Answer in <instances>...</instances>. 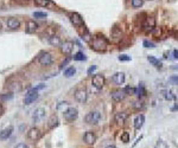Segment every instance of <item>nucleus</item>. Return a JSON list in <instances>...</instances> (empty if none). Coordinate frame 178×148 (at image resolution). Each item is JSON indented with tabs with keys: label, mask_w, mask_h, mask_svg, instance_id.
Masks as SVG:
<instances>
[{
	"label": "nucleus",
	"mask_w": 178,
	"mask_h": 148,
	"mask_svg": "<svg viewBox=\"0 0 178 148\" xmlns=\"http://www.w3.org/2000/svg\"><path fill=\"white\" fill-rule=\"evenodd\" d=\"M38 30V24L35 21V20H27L26 21V25H25V31L26 33H35L36 31Z\"/></svg>",
	"instance_id": "obj_13"
},
{
	"label": "nucleus",
	"mask_w": 178,
	"mask_h": 148,
	"mask_svg": "<svg viewBox=\"0 0 178 148\" xmlns=\"http://www.w3.org/2000/svg\"><path fill=\"white\" fill-rule=\"evenodd\" d=\"M123 90H125L126 95H132V94H136V91H137V89H134L132 87H126Z\"/></svg>",
	"instance_id": "obj_37"
},
{
	"label": "nucleus",
	"mask_w": 178,
	"mask_h": 148,
	"mask_svg": "<svg viewBox=\"0 0 178 148\" xmlns=\"http://www.w3.org/2000/svg\"><path fill=\"white\" fill-rule=\"evenodd\" d=\"M74 97H75V100L77 102H80V103H86V101L88 98V91H87V89H84V88L77 89L75 91V94H74Z\"/></svg>",
	"instance_id": "obj_6"
},
{
	"label": "nucleus",
	"mask_w": 178,
	"mask_h": 148,
	"mask_svg": "<svg viewBox=\"0 0 178 148\" xmlns=\"http://www.w3.org/2000/svg\"><path fill=\"white\" fill-rule=\"evenodd\" d=\"M92 84L96 88V89H101L103 85H105V77L102 75H94L93 78H92Z\"/></svg>",
	"instance_id": "obj_11"
},
{
	"label": "nucleus",
	"mask_w": 178,
	"mask_h": 148,
	"mask_svg": "<svg viewBox=\"0 0 178 148\" xmlns=\"http://www.w3.org/2000/svg\"><path fill=\"white\" fill-rule=\"evenodd\" d=\"M13 133V126H8L0 131V140H7Z\"/></svg>",
	"instance_id": "obj_16"
},
{
	"label": "nucleus",
	"mask_w": 178,
	"mask_h": 148,
	"mask_svg": "<svg viewBox=\"0 0 178 148\" xmlns=\"http://www.w3.org/2000/svg\"><path fill=\"white\" fill-rule=\"evenodd\" d=\"M2 114H4V107L0 104V116H2Z\"/></svg>",
	"instance_id": "obj_43"
},
{
	"label": "nucleus",
	"mask_w": 178,
	"mask_h": 148,
	"mask_svg": "<svg viewBox=\"0 0 178 148\" xmlns=\"http://www.w3.org/2000/svg\"><path fill=\"white\" fill-rule=\"evenodd\" d=\"M106 148H117L115 146H113V145H111V146H107Z\"/></svg>",
	"instance_id": "obj_47"
},
{
	"label": "nucleus",
	"mask_w": 178,
	"mask_h": 148,
	"mask_svg": "<svg viewBox=\"0 0 178 148\" xmlns=\"http://www.w3.org/2000/svg\"><path fill=\"white\" fill-rule=\"evenodd\" d=\"M171 110H172V111L178 110V104H177V106H175V107H172V108H171Z\"/></svg>",
	"instance_id": "obj_45"
},
{
	"label": "nucleus",
	"mask_w": 178,
	"mask_h": 148,
	"mask_svg": "<svg viewBox=\"0 0 178 148\" xmlns=\"http://www.w3.org/2000/svg\"><path fill=\"white\" fill-rule=\"evenodd\" d=\"M173 58L178 60V50H173Z\"/></svg>",
	"instance_id": "obj_42"
},
{
	"label": "nucleus",
	"mask_w": 178,
	"mask_h": 148,
	"mask_svg": "<svg viewBox=\"0 0 178 148\" xmlns=\"http://www.w3.org/2000/svg\"><path fill=\"white\" fill-rule=\"evenodd\" d=\"M119 60H121V62H128V60H131V57L127 55H121L119 56Z\"/></svg>",
	"instance_id": "obj_38"
},
{
	"label": "nucleus",
	"mask_w": 178,
	"mask_h": 148,
	"mask_svg": "<svg viewBox=\"0 0 178 148\" xmlns=\"http://www.w3.org/2000/svg\"><path fill=\"white\" fill-rule=\"evenodd\" d=\"M14 148H29V146L26 143H18L14 146Z\"/></svg>",
	"instance_id": "obj_41"
},
{
	"label": "nucleus",
	"mask_w": 178,
	"mask_h": 148,
	"mask_svg": "<svg viewBox=\"0 0 178 148\" xmlns=\"http://www.w3.org/2000/svg\"><path fill=\"white\" fill-rule=\"evenodd\" d=\"M74 59L75 60H86V56L83 52H77L76 55L74 56Z\"/></svg>",
	"instance_id": "obj_34"
},
{
	"label": "nucleus",
	"mask_w": 178,
	"mask_h": 148,
	"mask_svg": "<svg viewBox=\"0 0 178 148\" xmlns=\"http://www.w3.org/2000/svg\"><path fill=\"white\" fill-rule=\"evenodd\" d=\"M172 69H173V70H178V66L177 65H173V66H172Z\"/></svg>",
	"instance_id": "obj_46"
},
{
	"label": "nucleus",
	"mask_w": 178,
	"mask_h": 148,
	"mask_svg": "<svg viewBox=\"0 0 178 148\" xmlns=\"http://www.w3.org/2000/svg\"><path fill=\"white\" fill-rule=\"evenodd\" d=\"M63 115H64L65 121L73 122V121H75V120L77 119V116H79V110H77L76 108H74V107H70V108H68V109H65V110L63 111Z\"/></svg>",
	"instance_id": "obj_3"
},
{
	"label": "nucleus",
	"mask_w": 178,
	"mask_h": 148,
	"mask_svg": "<svg viewBox=\"0 0 178 148\" xmlns=\"http://www.w3.org/2000/svg\"><path fill=\"white\" fill-rule=\"evenodd\" d=\"M127 117H128V115L126 114V113H118L117 115H115V117H114V120H115V122L120 125V126H122V125H125V122H126V120H127Z\"/></svg>",
	"instance_id": "obj_19"
},
{
	"label": "nucleus",
	"mask_w": 178,
	"mask_h": 148,
	"mask_svg": "<svg viewBox=\"0 0 178 148\" xmlns=\"http://www.w3.org/2000/svg\"><path fill=\"white\" fill-rule=\"evenodd\" d=\"M76 72V69L74 68V66H69L68 69H65L64 70V76L65 77H71V76H74Z\"/></svg>",
	"instance_id": "obj_27"
},
{
	"label": "nucleus",
	"mask_w": 178,
	"mask_h": 148,
	"mask_svg": "<svg viewBox=\"0 0 178 148\" xmlns=\"http://www.w3.org/2000/svg\"><path fill=\"white\" fill-rule=\"evenodd\" d=\"M136 94L138 95L139 97H142V96H145V95H146V91H145V89H144V85H142V83L139 85V88L137 89Z\"/></svg>",
	"instance_id": "obj_28"
},
{
	"label": "nucleus",
	"mask_w": 178,
	"mask_h": 148,
	"mask_svg": "<svg viewBox=\"0 0 178 148\" xmlns=\"http://www.w3.org/2000/svg\"><path fill=\"white\" fill-rule=\"evenodd\" d=\"M69 19H70L71 24H73L76 29H80L81 26H83V25H84V23H83V18L81 17V14H79L77 12H71V13L69 14Z\"/></svg>",
	"instance_id": "obj_4"
},
{
	"label": "nucleus",
	"mask_w": 178,
	"mask_h": 148,
	"mask_svg": "<svg viewBox=\"0 0 178 148\" xmlns=\"http://www.w3.org/2000/svg\"><path fill=\"white\" fill-rule=\"evenodd\" d=\"M1 27H2V26H1V23H0V30H1Z\"/></svg>",
	"instance_id": "obj_48"
},
{
	"label": "nucleus",
	"mask_w": 178,
	"mask_h": 148,
	"mask_svg": "<svg viewBox=\"0 0 178 148\" xmlns=\"http://www.w3.org/2000/svg\"><path fill=\"white\" fill-rule=\"evenodd\" d=\"M38 62H39L40 65L49 66V65H51V64H52L54 58H52L51 54H49V52H43V54L38 57Z\"/></svg>",
	"instance_id": "obj_7"
},
{
	"label": "nucleus",
	"mask_w": 178,
	"mask_h": 148,
	"mask_svg": "<svg viewBox=\"0 0 178 148\" xmlns=\"http://www.w3.org/2000/svg\"><path fill=\"white\" fill-rule=\"evenodd\" d=\"M6 24H7V27H8L10 30H18V29H19V26H20L19 19L14 18V17H11V18L7 19Z\"/></svg>",
	"instance_id": "obj_15"
},
{
	"label": "nucleus",
	"mask_w": 178,
	"mask_h": 148,
	"mask_svg": "<svg viewBox=\"0 0 178 148\" xmlns=\"http://www.w3.org/2000/svg\"><path fill=\"white\" fill-rule=\"evenodd\" d=\"M83 139H84L86 143H88V145H93V143H95V141H96V135H95L93 131H87V133L84 134Z\"/></svg>",
	"instance_id": "obj_17"
},
{
	"label": "nucleus",
	"mask_w": 178,
	"mask_h": 148,
	"mask_svg": "<svg viewBox=\"0 0 178 148\" xmlns=\"http://www.w3.org/2000/svg\"><path fill=\"white\" fill-rule=\"evenodd\" d=\"M100 120H101V114H100V111L96 110L88 113L86 115V117H84V121L88 125H98L100 122Z\"/></svg>",
	"instance_id": "obj_2"
},
{
	"label": "nucleus",
	"mask_w": 178,
	"mask_h": 148,
	"mask_svg": "<svg viewBox=\"0 0 178 148\" xmlns=\"http://www.w3.org/2000/svg\"><path fill=\"white\" fill-rule=\"evenodd\" d=\"M112 81L117 84V85H121L125 82V74L123 72H117L114 74V76L112 77Z\"/></svg>",
	"instance_id": "obj_20"
},
{
	"label": "nucleus",
	"mask_w": 178,
	"mask_h": 148,
	"mask_svg": "<svg viewBox=\"0 0 178 148\" xmlns=\"http://www.w3.org/2000/svg\"><path fill=\"white\" fill-rule=\"evenodd\" d=\"M40 136H42V131L37 127H32V128H30L29 131H27V139L30 141H33V142L35 141H38L40 139Z\"/></svg>",
	"instance_id": "obj_8"
},
{
	"label": "nucleus",
	"mask_w": 178,
	"mask_h": 148,
	"mask_svg": "<svg viewBox=\"0 0 178 148\" xmlns=\"http://www.w3.org/2000/svg\"><path fill=\"white\" fill-rule=\"evenodd\" d=\"M144 5V0H132V7L139 8Z\"/></svg>",
	"instance_id": "obj_29"
},
{
	"label": "nucleus",
	"mask_w": 178,
	"mask_h": 148,
	"mask_svg": "<svg viewBox=\"0 0 178 148\" xmlns=\"http://www.w3.org/2000/svg\"><path fill=\"white\" fill-rule=\"evenodd\" d=\"M121 141H122L123 143H127V142L130 141V134L126 133V131L122 133V134H121Z\"/></svg>",
	"instance_id": "obj_32"
},
{
	"label": "nucleus",
	"mask_w": 178,
	"mask_h": 148,
	"mask_svg": "<svg viewBox=\"0 0 178 148\" xmlns=\"http://www.w3.org/2000/svg\"><path fill=\"white\" fill-rule=\"evenodd\" d=\"M96 70V65H93V66H90L89 69H88V75H92L94 71Z\"/></svg>",
	"instance_id": "obj_40"
},
{
	"label": "nucleus",
	"mask_w": 178,
	"mask_h": 148,
	"mask_svg": "<svg viewBox=\"0 0 178 148\" xmlns=\"http://www.w3.org/2000/svg\"><path fill=\"white\" fill-rule=\"evenodd\" d=\"M155 148H169L167 146V143L165 142V141H163V140H159L158 142L156 143V147Z\"/></svg>",
	"instance_id": "obj_33"
},
{
	"label": "nucleus",
	"mask_w": 178,
	"mask_h": 148,
	"mask_svg": "<svg viewBox=\"0 0 178 148\" xmlns=\"http://www.w3.org/2000/svg\"><path fill=\"white\" fill-rule=\"evenodd\" d=\"M37 98H38V90H37L36 88H33V89H31V90L27 91L26 96H25V98H24V103L29 106V104L33 103Z\"/></svg>",
	"instance_id": "obj_5"
},
{
	"label": "nucleus",
	"mask_w": 178,
	"mask_h": 148,
	"mask_svg": "<svg viewBox=\"0 0 178 148\" xmlns=\"http://www.w3.org/2000/svg\"><path fill=\"white\" fill-rule=\"evenodd\" d=\"M24 1H27V0H24Z\"/></svg>",
	"instance_id": "obj_49"
},
{
	"label": "nucleus",
	"mask_w": 178,
	"mask_h": 148,
	"mask_svg": "<svg viewBox=\"0 0 178 148\" xmlns=\"http://www.w3.org/2000/svg\"><path fill=\"white\" fill-rule=\"evenodd\" d=\"M33 1L39 7H48V6H51L52 5V1L51 0H33Z\"/></svg>",
	"instance_id": "obj_25"
},
{
	"label": "nucleus",
	"mask_w": 178,
	"mask_h": 148,
	"mask_svg": "<svg viewBox=\"0 0 178 148\" xmlns=\"http://www.w3.org/2000/svg\"><path fill=\"white\" fill-rule=\"evenodd\" d=\"M161 95H163V97H164L165 100H169V101L176 98V96L172 94V91H170V90H163V91H161Z\"/></svg>",
	"instance_id": "obj_26"
},
{
	"label": "nucleus",
	"mask_w": 178,
	"mask_h": 148,
	"mask_svg": "<svg viewBox=\"0 0 178 148\" xmlns=\"http://www.w3.org/2000/svg\"><path fill=\"white\" fill-rule=\"evenodd\" d=\"M45 114H46V111H45L44 108H37L36 110L33 111L32 120H33L35 122H40V121H43V120H44Z\"/></svg>",
	"instance_id": "obj_12"
},
{
	"label": "nucleus",
	"mask_w": 178,
	"mask_h": 148,
	"mask_svg": "<svg viewBox=\"0 0 178 148\" xmlns=\"http://www.w3.org/2000/svg\"><path fill=\"white\" fill-rule=\"evenodd\" d=\"M142 45H144L145 48H147V49H153V48H156V45H155L152 42H148V40H144Z\"/></svg>",
	"instance_id": "obj_36"
},
{
	"label": "nucleus",
	"mask_w": 178,
	"mask_h": 148,
	"mask_svg": "<svg viewBox=\"0 0 178 148\" xmlns=\"http://www.w3.org/2000/svg\"><path fill=\"white\" fill-rule=\"evenodd\" d=\"M58 117L56 116V115H51L50 116V119H49V121H48V127L50 128V129H54V128H56L57 126H58Z\"/></svg>",
	"instance_id": "obj_22"
},
{
	"label": "nucleus",
	"mask_w": 178,
	"mask_h": 148,
	"mask_svg": "<svg viewBox=\"0 0 178 148\" xmlns=\"http://www.w3.org/2000/svg\"><path fill=\"white\" fill-rule=\"evenodd\" d=\"M44 87H45L44 84H40V85H38V87H36V89H37V90H40V89H43Z\"/></svg>",
	"instance_id": "obj_44"
},
{
	"label": "nucleus",
	"mask_w": 178,
	"mask_h": 148,
	"mask_svg": "<svg viewBox=\"0 0 178 148\" xmlns=\"http://www.w3.org/2000/svg\"><path fill=\"white\" fill-rule=\"evenodd\" d=\"M33 17L37 19H45L48 17V14L44 12H33Z\"/></svg>",
	"instance_id": "obj_31"
},
{
	"label": "nucleus",
	"mask_w": 178,
	"mask_h": 148,
	"mask_svg": "<svg viewBox=\"0 0 178 148\" xmlns=\"http://www.w3.org/2000/svg\"><path fill=\"white\" fill-rule=\"evenodd\" d=\"M125 97H126V93H125V90H114V91L112 93V98H113L115 102H120V101H122Z\"/></svg>",
	"instance_id": "obj_18"
},
{
	"label": "nucleus",
	"mask_w": 178,
	"mask_h": 148,
	"mask_svg": "<svg viewBox=\"0 0 178 148\" xmlns=\"http://www.w3.org/2000/svg\"><path fill=\"white\" fill-rule=\"evenodd\" d=\"M90 44H92V49L95 50V51H106L107 48H108L109 42H108V39L105 37L103 35L98 33V35H95L93 37Z\"/></svg>",
	"instance_id": "obj_1"
},
{
	"label": "nucleus",
	"mask_w": 178,
	"mask_h": 148,
	"mask_svg": "<svg viewBox=\"0 0 178 148\" xmlns=\"http://www.w3.org/2000/svg\"><path fill=\"white\" fill-rule=\"evenodd\" d=\"M73 50H74V42L67 40V42L62 43V45H61V51H62V54H64V55H70V54L73 52Z\"/></svg>",
	"instance_id": "obj_10"
},
{
	"label": "nucleus",
	"mask_w": 178,
	"mask_h": 148,
	"mask_svg": "<svg viewBox=\"0 0 178 148\" xmlns=\"http://www.w3.org/2000/svg\"><path fill=\"white\" fill-rule=\"evenodd\" d=\"M156 27V18L155 17H146L145 21H144V25H142V29L148 32V31H153Z\"/></svg>",
	"instance_id": "obj_9"
},
{
	"label": "nucleus",
	"mask_w": 178,
	"mask_h": 148,
	"mask_svg": "<svg viewBox=\"0 0 178 148\" xmlns=\"http://www.w3.org/2000/svg\"><path fill=\"white\" fill-rule=\"evenodd\" d=\"M144 122H145V116L142 114L138 115L136 119H134V128L136 129H140L142 126H144Z\"/></svg>",
	"instance_id": "obj_21"
},
{
	"label": "nucleus",
	"mask_w": 178,
	"mask_h": 148,
	"mask_svg": "<svg viewBox=\"0 0 178 148\" xmlns=\"http://www.w3.org/2000/svg\"><path fill=\"white\" fill-rule=\"evenodd\" d=\"M147 60L153 65V66H156V68H158V69H161V66H163V64H161V62L157 59V58H155L153 56H148L147 57Z\"/></svg>",
	"instance_id": "obj_24"
},
{
	"label": "nucleus",
	"mask_w": 178,
	"mask_h": 148,
	"mask_svg": "<svg viewBox=\"0 0 178 148\" xmlns=\"http://www.w3.org/2000/svg\"><path fill=\"white\" fill-rule=\"evenodd\" d=\"M12 98H13V94L12 93H7V94L1 95V100H4V101H10V100H12Z\"/></svg>",
	"instance_id": "obj_35"
},
{
	"label": "nucleus",
	"mask_w": 178,
	"mask_h": 148,
	"mask_svg": "<svg viewBox=\"0 0 178 148\" xmlns=\"http://www.w3.org/2000/svg\"><path fill=\"white\" fill-rule=\"evenodd\" d=\"M111 37H112V39H113L115 43L119 42V40H121V38H122V31H121V29L118 27L117 25L113 26L112 30H111Z\"/></svg>",
	"instance_id": "obj_14"
},
{
	"label": "nucleus",
	"mask_w": 178,
	"mask_h": 148,
	"mask_svg": "<svg viewBox=\"0 0 178 148\" xmlns=\"http://www.w3.org/2000/svg\"><path fill=\"white\" fill-rule=\"evenodd\" d=\"M169 83L173 84V85H178V75H173V76L169 77Z\"/></svg>",
	"instance_id": "obj_30"
},
{
	"label": "nucleus",
	"mask_w": 178,
	"mask_h": 148,
	"mask_svg": "<svg viewBox=\"0 0 178 148\" xmlns=\"http://www.w3.org/2000/svg\"><path fill=\"white\" fill-rule=\"evenodd\" d=\"M49 44L51 45V46H61L62 45V40H61V38L58 36H50L49 37Z\"/></svg>",
	"instance_id": "obj_23"
},
{
	"label": "nucleus",
	"mask_w": 178,
	"mask_h": 148,
	"mask_svg": "<svg viewBox=\"0 0 178 148\" xmlns=\"http://www.w3.org/2000/svg\"><path fill=\"white\" fill-rule=\"evenodd\" d=\"M133 108H134V109H141V108H142V104H141L140 102H134V103H133Z\"/></svg>",
	"instance_id": "obj_39"
}]
</instances>
